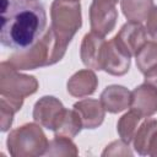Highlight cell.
<instances>
[{
  "label": "cell",
  "instance_id": "8992f818",
  "mask_svg": "<svg viewBox=\"0 0 157 157\" xmlns=\"http://www.w3.org/2000/svg\"><path fill=\"white\" fill-rule=\"evenodd\" d=\"M118 0H92L90 6V25L92 32L99 36L110 33L118 20Z\"/></svg>",
  "mask_w": 157,
  "mask_h": 157
},
{
  "label": "cell",
  "instance_id": "4fadbf2b",
  "mask_svg": "<svg viewBox=\"0 0 157 157\" xmlns=\"http://www.w3.org/2000/svg\"><path fill=\"white\" fill-rule=\"evenodd\" d=\"M81 118L82 126L85 129H96L98 128L105 117V109L103 108L101 101L86 98L78 101L72 107Z\"/></svg>",
  "mask_w": 157,
  "mask_h": 157
},
{
  "label": "cell",
  "instance_id": "7402d4cb",
  "mask_svg": "<svg viewBox=\"0 0 157 157\" xmlns=\"http://www.w3.org/2000/svg\"><path fill=\"white\" fill-rule=\"evenodd\" d=\"M102 156L103 157H107V156H132V151L130 150L129 144L120 140V141L110 142L105 147V150L102 152Z\"/></svg>",
  "mask_w": 157,
  "mask_h": 157
},
{
  "label": "cell",
  "instance_id": "cb8c5ba5",
  "mask_svg": "<svg viewBox=\"0 0 157 157\" xmlns=\"http://www.w3.org/2000/svg\"><path fill=\"white\" fill-rule=\"evenodd\" d=\"M144 75H145V82L151 85V86H153L155 88H157V65L151 67Z\"/></svg>",
  "mask_w": 157,
  "mask_h": 157
},
{
  "label": "cell",
  "instance_id": "5bb4252c",
  "mask_svg": "<svg viewBox=\"0 0 157 157\" xmlns=\"http://www.w3.org/2000/svg\"><path fill=\"white\" fill-rule=\"evenodd\" d=\"M67 92L76 98L91 96L98 87V78L96 74L90 69L78 70L67 81Z\"/></svg>",
  "mask_w": 157,
  "mask_h": 157
},
{
  "label": "cell",
  "instance_id": "e0dca14e",
  "mask_svg": "<svg viewBox=\"0 0 157 157\" xmlns=\"http://www.w3.org/2000/svg\"><path fill=\"white\" fill-rule=\"evenodd\" d=\"M82 121L80 115L75 109H65L64 115L61 117L59 124L53 130L55 136H65L74 139L82 129Z\"/></svg>",
  "mask_w": 157,
  "mask_h": 157
},
{
  "label": "cell",
  "instance_id": "6da1fadb",
  "mask_svg": "<svg viewBox=\"0 0 157 157\" xmlns=\"http://www.w3.org/2000/svg\"><path fill=\"white\" fill-rule=\"evenodd\" d=\"M0 42L12 50L33 45L45 32L47 13L39 0H0Z\"/></svg>",
  "mask_w": 157,
  "mask_h": 157
},
{
  "label": "cell",
  "instance_id": "7c38bea8",
  "mask_svg": "<svg viewBox=\"0 0 157 157\" xmlns=\"http://www.w3.org/2000/svg\"><path fill=\"white\" fill-rule=\"evenodd\" d=\"M101 103L105 112L109 113H120L130 107L131 92L120 85H110L107 86L101 93Z\"/></svg>",
  "mask_w": 157,
  "mask_h": 157
},
{
  "label": "cell",
  "instance_id": "ac0fdd59",
  "mask_svg": "<svg viewBox=\"0 0 157 157\" xmlns=\"http://www.w3.org/2000/svg\"><path fill=\"white\" fill-rule=\"evenodd\" d=\"M141 119H142V117L132 109L130 112L123 114L119 118L118 124H117V130L120 136V140H123L126 144H130L135 136V132L139 128Z\"/></svg>",
  "mask_w": 157,
  "mask_h": 157
},
{
  "label": "cell",
  "instance_id": "52a82bcc",
  "mask_svg": "<svg viewBox=\"0 0 157 157\" xmlns=\"http://www.w3.org/2000/svg\"><path fill=\"white\" fill-rule=\"evenodd\" d=\"M65 113V107L54 96H43L33 107V120L40 126L54 130Z\"/></svg>",
  "mask_w": 157,
  "mask_h": 157
},
{
  "label": "cell",
  "instance_id": "484cf974",
  "mask_svg": "<svg viewBox=\"0 0 157 157\" xmlns=\"http://www.w3.org/2000/svg\"><path fill=\"white\" fill-rule=\"evenodd\" d=\"M74 1H80V0H74Z\"/></svg>",
  "mask_w": 157,
  "mask_h": 157
},
{
  "label": "cell",
  "instance_id": "277c9868",
  "mask_svg": "<svg viewBox=\"0 0 157 157\" xmlns=\"http://www.w3.org/2000/svg\"><path fill=\"white\" fill-rule=\"evenodd\" d=\"M49 141L38 123H27L13 129L6 140L9 153L13 157H37L45 155Z\"/></svg>",
  "mask_w": 157,
  "mask_h": 157
},
{
  "label": "cell",
  "instance_id": "ffe728a7",
  "mask_svg": "<svg viewBox=\"0 0 157 157\" xmlns=\"http://www.w3.org/2000/svg\"><path fill=\"white\" fill-rule=\"evenodd\" d=\"M137 69L145 74L157 65V40H147L135 55Z\"/></svg>",
  "mask_w": 157,
  "mask_h": 157
},
{
  "label": "cell",
  "instance_id": "d6986e66",
  "mask_svg": "<svg viewBox=\"0 0 157 157\" xmlns=\"http://www.w3.org/2000/svg\"><path fill=\"white\" fill-rule=\"evenodd\" d=\"M23 99L0 96V126L2 132L7 131L11 128L13 115L21 109Z\"/></svg>",
  "mask_w": 157,
  "mask_h": 157
},
{
  "label": "cell",
  "instance_id": "8fae6325",
  "mask_svg": "<svg viewBox=\"0 0 157 157\" xmlns=\"http://www.w3.org/2000/svg\"><path fill=\"white\" fill-rule=\"evenodd\" d=\"M130 108L142 118L153 115L157 112V88L144 82L131 92Z\"/></svg>",
  "mask_w": 157,
  "mask_h": 157
},
{
  "label": "cell",
  "instance_id": "44dd1931",
  "mask_svg": "<svg viewBox=\"0 0 157 157\" xmlns=\"http://www.w3.org/2000/svg\"><path fill=\"white\" fill-rule=\"evenodd\" d=\"M77 146L71 139L65 136H55L49 141L45 156H77Z\"/></svg>",
  "mask_w": 157,
  "mask_h": 157
},
{
  "label": "cell",
  "instance_id": "3957f363",
  "mask_svg": "<svg viewBox=\"0 0 157 157\" xmlns=\"http://www.w3.org/2000/svg\"><path fill=\"white\" fill-rule=\"evenodd\" d=\"M50 28L63 49H67L69 43L82 26L80 1L54 0L50 6Z\"/></svg>",
  "mask_w": 157,
  "mask_h": 157
},
{
  "label": "cell",
  "instance_id": "ba28073f",
  "mask_svg": "<svg viewBox=\"0 0 157 157\" xmlns=\"http://www.w3.org/2000/svg\"><path fill=\"white\" fill-rule=\"evenodd\" d=\"M105 44L107 42L103 36H99L94 32L86 33L80 47V56L83 65L92 70H103V55Z\"/></svg>",
  "mask_w": 157,
  "mask_h": 157
},
{
  "label": "cell",
  "instance_id": "d4e9b609",
  "mask_svg": "<svg viewBox=\"0 0 157 157\" xmlns=\"http://www.w3.org/2000/svg\"><path fill=\"white\" fill-rule=\"evenodd\" d=\"M148 156L151 157H157V131L153 135L151 144H150V150H148Z\"/></svg>",
  "mask_w": 157,
  "mask_h": 157
},
{
  "label": "cell",
  "instance_id": "30bf717a",
  "mask_svg": "<svg viewBox=\"0 0 157 157\" xmlns=\"http://www.w3.org/2000/svg\"><path fill=\"white\" fill-rule=\"evenodd\" d=\"M114 38L130 56H135L140 48L147 42V31L141 23L129 21L121 26Z\"/></svg>",
  "mask_w": 157,
  "mask_h": 157
},
{
  "label": "cell",
  "instance_id": "2e32d148",
  "mask_svg": "<svg viewBox=\"0 0 157 157\" xmlns=\"http://www.w3.org/2000/svg\"><path fill=\"white\" fill-rule=\"evenodd\" d=\"M124 16L130 22H144L153 9V0H120Z\"/></svg>",
  "mask_w": 157,
  "mask_h": 157
},
{
  "label": "cell",
  "instance_id": "7a4b0ae2",
  "mask_svg": "<svg viewBox=\"0 0 157 157\" xmlns=\"http://www.w3.org/2000/svg\"><path fill=\"white\" fill-rule=\"evenodd\" d=\"M65 53L49 27L33 45L13 53L7 61L17 70H34L60 61Z\"/></svg>",
  "mask_w": 157,
  "mask_h": 157
},
{
  "label": "cell",
  "instance_id": "9a60e30c",
  "mask_svg": "<svg viewBox=\"0 0 157 157\" xmlns=\"http://www.w3.org/2000/svg\"><path fill=\"white\" fill-rule=\"evenodd\" d=\"M156 131H157V120L150 117L145 118V120L139 125L135 136L132 139L134 148L139 155L141 156L148 155L150 144Z\"/></svg>",
  "mask_w": 157,
  "mask_h": 157
},
{
  "label": "cell",
  "instance_id": "5b68a950",
  "mask_svg": "<svg viewBox=\"0 0 157 157\" xmlns=\"http://www.w3.org/2000/svg\"><path fill=\"white\" fill-rule=\"evenodd\" d=\"M38 81L32 75L21 74L9 61L0 64V96L25 99L38 90Z\"/></svg>",
  "mask_w": 157,
  "mask_h": 157
},
{
  "label": "cell",
  "instance_id": "9c48e42d",
  "mask_svg": "<svg viewBox=\"0 0 157 157\" xmlns=\"http://www.w3.org/2000/svg\"><path fill=\"white\" fill-rule=\"evenodd\" d=\"M131 56L113 37L107 42L103 55V70L113 76H123L130 69Z\"/></svg>",
  "mask_w": 157,
  "mask_h": 157
},
{
  "label": "cell",
  "instance_id": "603a6c76",
  "mask_svg": "<svg viewBox=\"0 0 157 157\" xmlns=\"http://www.w3.org/2000/svg\"><path fill=\"white\" fill-rule=\"evenodd\" d=\"M146 21H147V23H146L147 34L152 39L157 40V6H153V9L151 10Z\"/></svg>",
  "mask_w": 157,
  "mask_h": 157
}]
</instances>
